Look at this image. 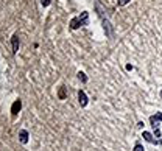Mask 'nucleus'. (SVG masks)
Segmentation results:
<instances>
[{
  "label": "nucleus",
  "mask_w": 162,
  "mask_h": 151,
  "mask_svg": "<svg viewBox=\"0 0 162 151\" xmlns=\"http://www.w3.org/2000/svg\"><path fill=\"white\" fill-rule=\"evenodd\" d=\"M87 24H89V13H87V11H83L80 16L73 17L69 25H70L72 30H78L80 27H84V25H87Z\"/></svg>",
  "instance_id": "nucleus-1"
},
{
  "label": "nucleus",
  "mask_w": 162,
  "mask_h": 151,
  "mask_svg": "<svg viewBox=\"0 0 162 151\" xmlns=\"http://www.w3.org/2000/svg\"><path fill=\"white\" fill-rule=\"evenodd\" d=\"M161 122H162V112H156L154 115H151V117H150V123H151L153 128H157Z\"/></svg>",
  "instance_id": "nucleus-2"
},
{
  "label": "nucleus",
  "mask_w": 162,
  "mask_h": 151,
  "mask_svg": "<svg viewBox=\"0 0 162 151\" xmlns=\"http://www.w3.org/2000/svg\"><path fill=\"white\" fill-rule=\"evenodd\" d=\"M87 95H86V92L84 90H78V103L81 104V107H84V106H87Z\"/></svg>",
  "instance_id": "nucleus-3"
},
{
  "label": "nucleus",
  "mask_w": 162,
  "mask_h": 151,
  "mask_svg": "<svg viewBox=\"0 0 162 151\" xmlns=\"http://www.w3.org/2000/svg\"><path fill=\"white\" fill-rule=\"evenodd\" d=\"M20 109H22V101L20 100H16V101L13 103V106H11V114H13V117H16Z\"/></svg>",
  "instance_id": "nucleus-4"
},
{
  "label": "nucleus",
  "mask_w": 162,
  "mask_h": 151,
  "mask_svg": "<svg viewBox=\"0 0 162 151\" xmlns=\"http://www.w3.org/2000/svg\"><path fill=\"white\" fill-rule=\"evenodd\" d=\"M142 137H144L148 143H153V145H157V143H159L157 140H154V139H153V134L148 133V131H144V133H142Z\"/></svg>",
  "instance_id": "nucleus-5"
},
{
  "label": "nucleus",
  "mask_w": 162,
  "mask_h": 151,
  "mask_svg": "<svg viewBox=\"0 0 162 151\" xmlns=\"http://www.w3.org/2000/svg\"><path fill=\"white\" fill-rule=\"evenodd\" d=\"M19 140H20V143H28V131L25 129H20L19 131Z\"/></svg>",
  "instance_id": "nucleus-6"
},
{
  "label": "nucleus",
  "mask_w": 162,
  "mask_h": 151,
  "mask_svg": "<svg viewBox=\"0 0 162 151\" xmlns=\"http://www.w3.org/2000/svg\"><path fill=\"white\" fill-rule=\"evenodd\" d=\"M17 50H19V36L14 34L13 36V53H17Z\"/></svg>",
  "instance_id": "nucleus-7"
},
{
  "label": "nucleus",
  "mask_w": 162,
  "mask_h": 151,
  "mask_svg": "<svg viewBox=\"0 0 162 151\" xmlns=\"http://www.w3.org/2000/svg\"><path fill=\"white\" fill-rule=\"evenodd\" d=\"M76 75H78V80L81 81V83H87V76H86V73L84 72H78Z\"/></svg>",
  "instance_id": "nucleus-8"
},
{
  "label": "nucleus",
  "mask_w": 162,
  "mask_h": 151,
  "mask_svg": "<svg viewBox=\"0 0 162 151\" xmlns=\"http://www.w3.org/2000/svg\"><path fill=\"white\" fill-rule=\"evenodd\" d=\"M133 151H145V148L140 145V143H136V146H134V150Z\"/></svg>",
  "instance_id": "nucleus-9"
},
{
  "label": "nucleus",
  "mask_w": 162,
  "mask_h": 151,
  "mask_svg": "<svg viewBox=\"0 0 162 151\" xmlns=\"http://www.w3.org/2000/svg\"><path fill=\"white\" fill-rule=\"evenodd\" d=\"M59 98H61V100H64V98H65V89H64V87H61V89H59Z\"/></svg>",
  "instance_id": "nucleus-10"
},
{
  "label": "nucleus",
  "mask_w": 162,
  "mask_h": 151,
  "mask_svg": "<svg viewBox=\"0 0 162 151\" xmlns=\"http://www.w3.org/2000/svg\"><path fill=\"white\" fill-rule=\"evenodd\" d=\"M129 2H131V0H117V3H118L120 6H125V5H128Z\"/></svg>",
  "instance_id": "nucleus-11"
},
{
  "label": "nucleus",
  "mask_w": 162,
  "mask_h": 151,
  "mask_svg": "<svg viewBox=\"0 0 162 151\" xmlns=\"http://www.w3.org/2000/svg\"><path fill=\"white\" fill-rule=\"evenodd\" d=\"M154 137H161V129L154 128Z\"/></svg>",
  "instance_id": "nucleus-12"
},
{
  "label": "nucleus",
  "mask_w": 162,
  "mask_h": 151,
  "mask_svg": "<svg viewBox=\"0 0 162 151\" xmlns=\"http://www.w3.org/2000/svg\"><path fill=\"white\" fill-rule=\"evenodd\" d=\"M41 3H42V5H44V6H47L48 3H50V0H41Z\"/></svg>",
  "instance_id": "nucleus-13"
},
{
  "label": "nucleus",
  "mask_w": 162,
  "mask_h": 151,
  "mask_svg": "<svg viewBox=\"0 0 162 151\" xmlns=\"http://www.w3.org/2000/svg\"><path fill=\"white\" fill-rule=\"evenodd\" d=\"M137 128H140V129H142V128H144V122H139L137 123Z\"/></svg>",
  "instance_id": "nucleus-14"
},
{
  "label": "nucleus",
  "mask_w": 162,
  "mask_h": 151,
  "mask_svg": "<svg viewBox=\"0 0 162 151\" xmlns=\"http://www.w3.org/2000/svg\"><path fill=\"white\" fill-rule=\"evenodd\" d=\"M161 100H162V90H161Z\"/></svg>",
  "instance_id": "nucleus-15"
},
{
  "label": "nucleus",
  "mask_w": 162,
  "mask_h": 151,
  "mask_svg": "<svg viewBox=\"0 0 162 151\" xmlns=\"http://www.w3.org/2000/svg\"><path fill=\"white\" fill-rule=\"evenodd\" d=\"M159 143H161V145H162V140H161V142H159Z\"/></svg>",
  "instance_id": "nucleus-16"
}]
</instances>
